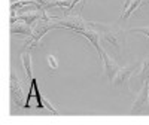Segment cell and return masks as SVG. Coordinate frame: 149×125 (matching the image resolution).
I'll use <instances>...</instances> for the list:
<instances>
[{"instance_id": "cell-1", "label": "cell", "mask_w": 149, "mask_h": 125, "mask_svg": "<svg viewBox=\"0 0 149 125\" xmlns=\"http://www.w3.org/2000/svg\"><path fill=\"white\" fill-rule=\"evenodd\" d=\"M91 26L93 28L100 34V39L112 43L118 52L124 48L125 45V30L122 27H119L118 24L115 22H94L91 21Z\"/></svg>"}, {"instance_id": "cell-2", "label": "cell", "mask_w": 149, "mask_h": 125, "mask_svg": "<svg viewBox=\"0 0 149 125\" xmlns=\"http://www.w3.org/2000/svg\"><path fill=\"white\" fill-rule=\"evenodd\" d=\"M54 28H64L63 26H60L58 22H55L51 17L48 18H43V19H39L36 22V26L33 27V33L31 36L27 39L26 42V48H37L42 40V37L49 31V30H54Z\"/></svg>"}, {"instance_id": "cell-3", "label": "cell", "mask_w": 149, "mask_h": 125, "mask_svg": "<svg viewBox=\"0 0 149 125\" xmlns=\"http://www.w3.org/2000/svg\"><path fill=\"white\" fill-rule=\"evenodd\" d=\"M31 107H36V109H49L52 113H57V110L49 104L46 100L42 98V95L39 92V88H37L36 79L30 81V90H29V94H27V100H26V106H24V109H31Z\"/></svg>"}, {"instance_id": "cell-4", "label": "cell", "mask_w": 149, "mask_h": 125, "mask_svg": "<svg viewBox=\"0 0 149 125\" xmlns=\"http://www.w3.org/2000/svg\"><path fill=\"white\" fill-rule=\"evenodd\" d=\"M140 67H142V61H137V63H134V64H131V66L119 67L118 72L115 73V76L110 79L112 85H113V86H119V88H121L122 85L128 83L130 78L133 76V73H134V72H137Z\"/></svg>"}, {"instance_id": "cell-5", "label": "cell", "mask_w": 149, "mask_h": 125, "mask_svg": "<svg viewBox=\"0 0 149 125\" xmlns=\"http://www.w3.org/2000/svg\"><path fill=\"white\" fill-rule=\"evenodd\" d=\"M10 98H12V103L15 106L24 107L26 106V100L27 97L24 95V90H22V83L18 79L17 73L12 72L10 73Z\"/></svg>"}, {"instance_id": "cell-6", "label": "cell", "mask_w": 149, "mask_h": 125, "mask_svg": "<svg viewBox=\"0 0 149 125\" xmlns=\"http://www.w3.org/2000/svg\"><path fill=\"white\" fill-rule=\"evenodd\" d=\"M143 106L149 107V83H143L140 92L136 97L134 103L131 106V115H139L143 112Z\"/></svg>"}, {"instance_id": "cell-7", "label": "cell", "mask_w": 149, "mask_h": 125, "mask_svg": "<svg viewBox=\"0 0 149 125\" xmlns=\"http://www.w3.org/2000/svg\"><path fill=\"white\" fill-rule=\"evenodd\" d=\"M33 33V26L24 22V21H15L10 22V34H22L26 37H30Z\"/></svg>"}, {"instance_id": "cell-8", "label": "cell", "mask_w": 149, "mask_h": 125, "mask_svg": "<svg viewBox=\"0 0 149 125\" xmlns=\"http://www.w3.org/2000/svg\"><path fill=\"white\" fill-rule=\"evenodd\" d=\"M100 60L103 61V64H104V70H106L107 78H109V79H112V78L115 76V73L118 72L119 66H118L116 63L109 57V54H107V52H104V54L102 55V58H100Z\"/></svg>"}, {"instance_id": "cell-9", "label": "cell", "mask_w": 149, "mask_h": 125, "mask_svg": "<svg viewBox=\"0 0 149 125\" xmlns=\"http://www.w3.org/2000/svg\"><path fill=\"white\" fill-rule=\"evenodd\" d=\"M21 61H22V66H24V70H26L27 78L31 81L33 79V73H31V55L29 52H22L21 54Z\"/></svg>"}, {"instance_id": "cell-10", "label": "cell", "mask_w": 149, "mask_h": 125, "mask_svg": "<svg viewBox=\"0 0 149 125\" xmlns=\"http://www.w3.org/2000/svg\"><path fill=\"white\" fill-rule=\"evenodd\" d=\"M143 3H146V0H133V2L130 3V6H128L125 10H124V14L121 15V18L125 19V18L131 17V15L134 14V12H136V9H139Z\"/></svg>"}, {"instance_id": "cell-11", "label": "cell", "mask_w": 149, "mask_h": 125, "mask_svg": "<svg viewBox=\"0 0 149 125\" xmlns=\"http://www.w3.org/2000/svg\"><path fill=\"white\" fill-rule=\"evenodd\" d=\"M37 5H40L43 9H52L57 8V0H34Z\"/></svg>"}, {"instance_id": "cell-12", "label": "cell", "mask_w": 149, "mask_h": 125, "mask_svg": "<svg viewBox=\"0 0 149 125\" xmlns=\"http://www.w3.org/2000/svg\"><path fill=\"white\" fill-rule=\"evenodd\" d=\"M128 31H131V33H142V34H145V36L149 37V26H145V27H134V28H130Z\"/></svg>"}, {"instance_id": "cell-13", "label": "cell", "mask_w": 149, "mask_h": 125, "mask_svg": "<svg viewBox=\"0 0 149 125\" xmlns=\"http://www.w3.org/2000/svg\"><path fill=\"white\" fill-rule=\"evenodd\" d=\"M46 60H48V63H49V66H51V69H54V70H55V69L58 67V66H57V61H55V57H54V55H48V58H46Z\"/></svg>"}, {"instance_id": "cell-14", "label": "cell", "mask_w": 149, "mask_h": 125, "mask_svg": "<svg viewBox=\"0 0 149 125\" xmlns=\"http://www.w3.org/2000/svg\"><path fill=\"white\" fill-rule=\"evenodd\" d=\"M131 2H133V0H125V2H124V9H122V12H124V10H125V9L130 6V3H131Z\"/></svg>"}, {"instance_id": "cell-15", "label": "cell", "mask_w": 149, "mask_h": 125, "mask_svg": "<svg viewBox=\"0 0 149 125\" xmlns=\"http://www.w3.org/2000/svg\"><path fill=\"white\" fill-rule=\"evenodd\" d=\"M146 3H149V0H146Z\"/></svg>"}]
</instances>
